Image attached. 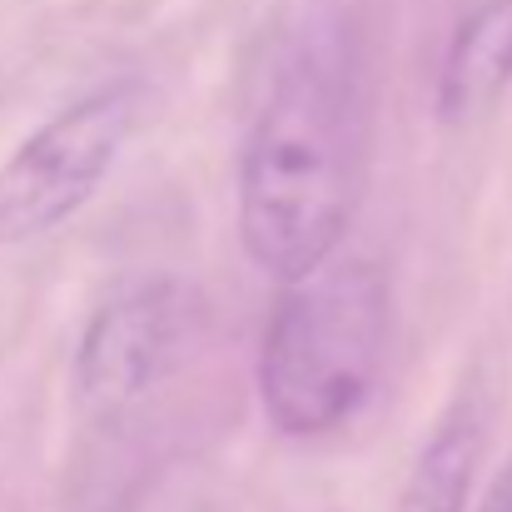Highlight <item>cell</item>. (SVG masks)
<instances>
[{"label":"cell","instance_id":"4","mask_svg":"<svg viewBox=\"0 0 512 512\" xmlns=\"http://www.w3.org/2000/svg\"><path fill=\"white\" fill-rule=\"evenodd\" d=\"M189 329V294L174 279H140L105 299L70 358V398L90 428H120L174 368Z\"/></svg>","mask_w":512,"mask_h":512},{"label":"cell","instance_id":"1","mask_svg":"<svg viewBox=\"0 0 512 512\" xmlns=\"http://www.w3.org/2000/svg\"><path fill=\"white\" fill-rule=\"evenodd\" d=\"M368 160V115L353 55L339 35H304L274 70L239 150V249L294 284L339 259L358 214Z\"/></svg>","mask_w":512,"mask_h":512},{"label":"cell","instance_id":"2","mask_svg":"<svg viewBox=\"0 0 512 512\" xmlns=\"http://www.w3.org/2000/svg\"><path fill=\"white\" fill-rule=\"evenodd\" d=\"M393 294L373 259H329L279 284L259 339V408L279 438H329L368 403L388 353Z\"/></svg>","mask_w":512,"mask_h":512},{"label":"cell","instance_id":"7","mask_svg":"<svg viewBox=\"0 0 512 512\" xmlns=\"http://www.w3.org/2000/svg\"><path fill=\"white\" fill-rule=\"evenodd\" d=\"M478 512H512V458L503 463V473L488 483V493H483V508Z\"/></svg>","mask_w":512,"mask_h":512},{"label":"cell","instance_id":"5","mask_svg":"<svg viewBox=\"0 0 512 512\" xmlns=\"http://www.w3.org/2000/svg\"><path fill=\"white\" fill-rule=\"evenodd\" d=\"M512 90V0H478L458 25L438 65V120L463 130L488 120Z\"/></svg>","mask_w":512,"mask_h":512},{"label":"cell","instance_id":"3","mask_svg":"<svg viewBox=\"0 0 512 512\" xmlns=\"http://www.w3.org/2000/svg\"><path fill=\"white\" fill-rule=\"evenodd\" d=\"M140 120L145 85L110 80L25 135L0 165V244H30L75 219L120 165Z\"/></svg>","mask_w":512,"mask_h":512},{"label":"cell","instance_id":"6","mask_svg":"<svg viewBox=\"0 0 512 512\" xmlns=\"http://www.w3.org/2000/svg\"><path fill=\"white\" fill-rule=\"evenodd\" d=\"M478 458H483V413L463 398L438 418V428L418 448L408 483L398 493V512H468Z\"/></svg>","mask_w":512,"mask_h":512}]
</instances>
